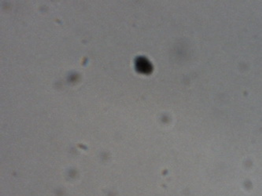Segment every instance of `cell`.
<instances>
[{
  "mask_svg": "<svg viewBox=\"0 0 262 196\" xmlns=\"http://www.w3.org/2000/svg\"><path fill=\"white\" fill-rule=\"evenodd\" d=\"M136 68L140 72H149V70L151 69L149 61L142 58H138L136 61Z\"/></svg>",
  "mask_w": 262,
  "mask_h": 196,
  "instance_id": "1",
  "label": "cell"
}]
</instances>
